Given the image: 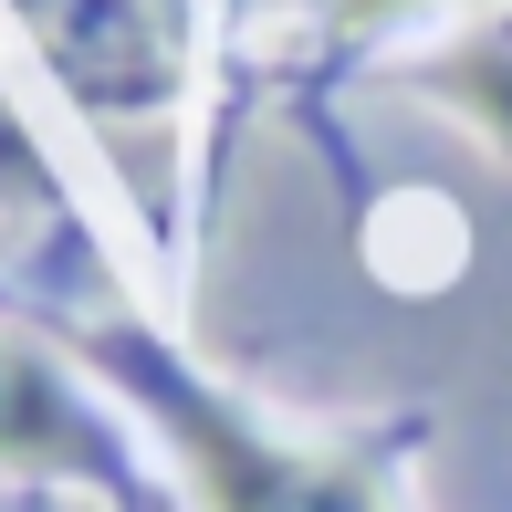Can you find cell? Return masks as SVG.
I'll return each instance as SVG.
<instances>
[{"label": "cell", "instance_id": "1", "mask_svg": "<svg viewBox=\"0 0 512 512\" xmlns=\"http://www.w3.org/2000/svg\"><path fill=\"white\" fill-rule=\"evenodd\" d=\"M105 356L126 366V387L157 408L168 450L189 460L199 512H387V502H377V481H366L356 460L283 450V439H262L251 418H230V398H209L199 377H178V366L136 356V345H105Z\"/></svg>", "mask_w": 512, "mask_h": 512}, {"label": "cell", "instance_id": "2", "mask_svg": "<svg viewBox=\"0 0 512 512\" xmlns=\"http://www.w3.org/2000/svg\"><path fill=\"white\" fill-rule=\"evenodd\" d=\"M42 74L84 115H157L189 74V21L178 0H11Z\"/></svg>", "mask_w": 512, "mask_h": 512}, {"label": "cell", "instance_id": "3", "mask_svg": "<svg viewBox=\"0 0 512 512\" xmlns=\"http://www.w3.org/2000/svg\"><path fill=\"white\" fill-rule=\"evenodd\" d=\"M0 471H53V481H105L115 450H105V418L74 398L42 345L0 335Z\"/></svg>", "mask_w": 512, "mask_h": 512}, {"label": "cell", "instance_id": "4", "mask_svg": "<svg viewBox=\"0 0 512 512\" xmlns=\"http://www.w3.org/2000/svg\"><path fill=\"white\" fill-rule=\"evenodd\" d=\"M418 84H429L439 105H460V115H471V126L512 157V0H502L492 21H481L471 42H450V53H439Z\"/></svg>", "mask_w": 512, "mask_h": 512}, {"label": "cell", "instance_id": "5", "mask_svg": "<svg viewBox=\"0 0 512 512\" xmlns=\"http://www.w3.org/2000/svg\"><path fill=\"white\" fill-rule=\"evenodd\" d=\"M324 11H335V32H366V21H398L418 0H324Z\"/></svg>", "mask_w": 512, "mask_h": 512}]
</instances>
